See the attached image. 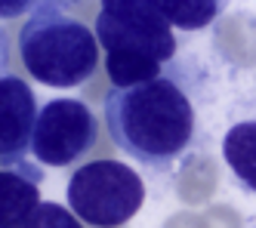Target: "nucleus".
Returning a JSON list of instances; mask_svg holds the SVG:
<instances>
[{"label": "nucleus", "instance_id": "f8f14e48", "mask_svg": "<svg viewBox=\"0 0 256 228\" xmlns=\"http://www.w3.org/2000/svg\"><path fill=\"white\" fill-rule=\"evenodd\" d=\"M56 4H78V0H56Z\"/></svg>", "mask_w": 256, "mask_h": 228}, {"label": "nucleus", "instance_id": "423d86ee", "mask_svg": "<svg viewBox=\"0 0 256 228\" xmlns=\"http://www.w3.org/2000/svg\"><path fill=\"white\" fill-rule=\"evenodd\" d=\"M38 111L34 90L22 78L0 74V164H19L28 158Z\"/></svg>", "mask_w": 256, "mask_h": 228}, {"label": "nucleus", "instance_id": "9b49d317", "mask_svg": "<svg viewBox=\"0 0 256 228\" xmlns=\"http://www.w3.org/2000/svg\"><path fill=\"white\" fill-rule=\"evenodd\" d=\"M40 0H0V18H19L31 12Z\"/></svg>", "mask_w": 256, "mask_h": 228}, {"label": "nucleus", "instance_id": "f257e3e1", "mask_svg": "<svg viewBox=\"0 0 256 228\" xmlns=\"http://www.w3.org/2000/svg\"><path fill=\"white\" fill-rule=\"evenodd\" d=\"M105 126L126 158L164 170L194 142V105L170 78L114 86L105 96Z\"/></svg>", "mask_w": 256, "mask_h": 228}, {"label": "nucleus", "instance_id": "7ed1b4c3", "mask_svg": "<svg viewBox=\"0 0 256 228\" xmlns=\"http://www.w3.org/2000/svg\"><path fill=\"white\" fill-rule=\"evenodd\" d=\"M99 37L80 18L59 10L56 0H40L19 34L22 65L38 84L71 90L99 68Z\"/></svg>", "mask_w": 256, "mask_h": 228}, {"label": "nucleus", "instance_id": "39448f33", "mask_svg": "<svg viewBox=\"0 0 256 228\" xmlns=\"http://www.w3.org/2000/svg\"><path fill=\"white\" fill-rule=\"evenodd\" d=\"M99 139L96 114L80 99H52L38 111L31 154L44 166H74Z\"/></svg>", "mask_w": 256, "mask_h": 228}, {"label": "nucleus", "instance_id": "20e7f679", "mask_svg": "<svg viewBox=\"0 0 256 228\" xmlns=\"http://www.w3.org/2000/svg\"><path fill=\"white\" fill-rule=\"evenodd\" d=\"M68 206L93 228L126 225L145 200L139 173L118 160H93L78 166L68 179Z\"/></svg>", "mask_w": 256, "mask_h": 228}, {"label": "nucleus", "instance_id": "9d476101", "mask_svg": "<svg viewBox=\"0 0 256 228\" xmlns=\"http://www.w3.org/2000/svg\"><path fill=\"white\" fill-rule=\"evenodd\" d=\"M22 228H84V225H80V216L74 210L46 200V204H38V210L25 219Z\"/></svg>", "mask_w": 256, "mask_h": 228}, {"label": "nucleus", "instance_id": "6e6552de", "mask_svg": "<svg viewBox=\"0 0 256 228\" xmlns=\"http://www.w3.org/2000/svg\"><path fill=\"white\" fill-rule=\"evenodd\" d=\"M222 158L232 166L234 179L247 192H256V120H241L226 132Z\"/></svg>", "mask_w": 256, "mask_h": 228}, {"label": "nucleus", "instance_id": "0eeeda50", "mask_svg": "<svg viewBox=\"0 0 256 228\" xmlns=\"http://www.w3.org/2000/svg\"><path fill=\"white\" fill-rule=\"evenodd\" d=\"M40 166L28 160L4 164L0 170V228H22L40 204Z\"/></svg>", "mask_w": 256, "mask_h": 228}, {"label": "nucleus", "instance_id": "f03ea898", "mask_svg": "<svg viewBox=\"0 0 256 228\" xmlns=\"http://www.w3.org/2000/svg\"><path fill=\"white\" fill-rule=\"evenodd\" d=\"M96 37L105 52V71L114 86H133L160 78L176 56V37L158 0H102Z\"/></svg>", "mask_w": 256, "mask_h": 228}, {"label": "nucleus", "instance_id": "1a4fd4ad", "mask_svg": "<svg viewBox=\"0 0 256 228\" xmlns=\"http://www.w3.org/2000/svg\"><path fill=\"white\" fill-rule=\"evenodd\" d=\"M167 22L179 31H200L226 12L228 0H158Z\"/></svg>", "mask_w": 256, "mask_h": 228}]
</instances>
